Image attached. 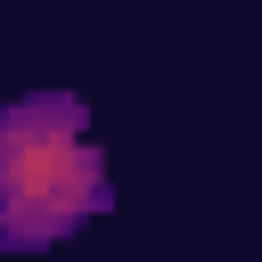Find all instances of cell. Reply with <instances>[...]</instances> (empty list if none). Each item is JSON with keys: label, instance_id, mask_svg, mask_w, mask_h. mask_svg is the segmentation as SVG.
I'll return each instance as SVG.
<instances>
[{"label": "cell", "instance_id": "6da1fadb", "mask_svg": "<svg viewBox=\"0 0 262 262\" xmlns=\"http://www.w3.org/2000/svg\"><path fill=\"white\" fill-rule=\"evenodd\" d=\"M115 205L106 156L90 147V106L74 90H33L0 106V246L49 254Z\"/></svg>", "mask_w": 262, "mask_h": 262}]
</instances>
